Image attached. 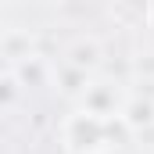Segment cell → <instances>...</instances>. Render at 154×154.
Instances as JSON below:
<instances>
[{"label":"cell","mask_w":154,"mask_h":154,"mask_svg":"<svg viewBox=\"0 0 154 154\" xmlns=\"http://www.w3.org/2000/svg\"><path fill=\"white\" fill-rule=\"evenodd\" d=\"M97 61H100V47H97L93 39H90V43L79 39L75 47L68 50V65H72L75 72H82V75H86V68H97Z\"/></svg>","instance_id":"2"},{"label":"cell","mask_w":154,"mask_h":154,"mask_svg":"<svg viewBox=\"0 0 154 154\" xmlns=\"http://www.w3.org/2000/svg\"><path fill=\"white\" fill-rule=\"evenodd\" d=\"M122 115H125L129 125H151V122H154V108H151V104H143V100H133V104L122 108Z\"/></svg>","instance_id":"3"},{"label":"cell","mask_w":154,"mask_h":154,"mask_svg":"<svg viewBox=\"0 0 154 154\" xmlns=\"http://www.w3.org/2000/svg\"><path fill=\"white\" fill-rule=\"evenodd\" d=\"M104 129L108 125L100 118L86 115V111H75V115L65 122V143H68V151H75V154H97L108 143Z\"/></svg>","instance_id":"1"}]
</instances>
